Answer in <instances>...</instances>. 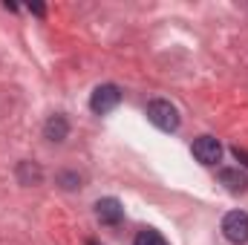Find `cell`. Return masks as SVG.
<instances>
[{
	"mask_svg": "<svg viewBox=\"0 0 248 245\" xmlns=\"http://www.w3.org/2000/svg\"><path fill=\"white\" fill-rule=\"evenodd\" d=\"M147 119H150V124H156V127L165 130V133H173V130L179 127V113H176V107H173L170 101H165V98H153V101L147 104Z\"/></svg>",
	"mask_w": 248,
	"mask_h": 245,
	"instance_id": "6da1fadb",
	"label": "cell"
},
{
	"mask_svg": "<svg viewBox=\"0 0 248 245\" xmlns=\"http://www.w3.org/2000/svg\"><path fill=\"white\" fill-rule=\"evenodd\" d=\"M119 104H122V90H119L116 84H101V87H95L93 95H90V110H93L95 116H107V113H113Z\"/></svg>",
	"mask_w": 248,
	"mask_h": 245,
	"instance_id": "7a4b0ae2",
	"label": "cell"
},
{
	"mask_svg": "<svg viewBox=\"0 0 248 245\" xmlns=\"http://www.w3.org/2000/svg\"><path fill=\"white\" fill-rule=\"evenodd\" d=\"M222 234L225 240L234 245H246L248 243V214L246 211H231L222 219Z\"/></svg>",
	"mask_w": 248,
	"mask_h": 245,
	"instance_id": "3957f363",
	"label": "cell"
},
{
	"mask_svg": "<svg viewBox=\"0 0 248 245\" xmlns=\"http://www.w3.org/2000/svg\"><path fill=\"white\" fill-rule=\"evenodd\" d=\"M190 150H193L196 162H202V165H217V162L222 159V144H219L214 136H199Z\"/></svg>",
	"mask_w": 248,
	"mask_h": 245,
	"instance_id": "277c9868",
	"label": "cell"
},
{
	"mask_svg": "<svg viewBox=\"0 0 248 245\" xmlns=\"http://www.w3.org/2000/svg\"><path fill=\"white\" fill-rule=\"evenodd\" d=\"M95 216H98L101 225H119V222L124 219L122 202H119L116 196H104V199H98V202H95Z\"/></svg>",
	"mask_w": 248,
	"mask_h": 245,
	"instance_id": "5b68a950",
	"label": "cell"
},
{
	"mask_svg": "<svg viewBox=\"0 0 248 245\" xmlns=\"http://www.w3.org/2000/svg\"><path fill=\"white\" fill-rule=\"evenodd\" d=\"M219 182L225 184L231 193H246L248 190V176L240 168H225V170H219Z\"/></svg>",
	"mask_w": 248,
	"mask_h": 245,
	"instance_id": "8992f818",
	"label": "cell"
},
{
	"mask_svg": "<svg viewBox=\"0 0 248 245\" xmlns=\"http://www.w3.org/2000/svg\"><path fill=\"white\" fill-rule=\"evenodd\" d=\"M44 136L49 141H63L69 136V122L66 116H49V122L44 124Z\"/></svg>",
	"mask_w": 248,
	"mask_h": 245,
	"instance_id": "52a82bcc",
	"label": "cell"
},
{
	"mask_svg": "<svg viewBox=\"0 0 248 245\" xmlns=\"http://www.w3.org/2000/svg\"><path fill=\"white\" fill-rule=\"evenodd\" d=\"M133 245H168V240H165L159 231H153V228H141V231L136 234Z\"/></svg>",
	"mask_w": 248,
	"mask_h": 245,
	"instance_id": "ba28073f",
	"label": "cell"
},
{
	"mask_svg": "<svg viewBox=\"0 0 248 245\" xmlns=\"http://www.w3.org/2000/svg\"><path fill=\"white\" fill-rule=\"evenodd\" d=\"M61 182H63V187H78V176H72V173H61Z\"/></svg>",
	"mask_w": 248,
	"mask_h": 245,
	"instance_id": "9c48e42d",
	"label": "cell"
},
{
	"mask_svg": "<svg viewBox=\"0 0 248 245\" xmlns=\"http://www.w3.org/2000/svg\"><path fill=\"white\" fill-rule=\"evenodd\" d=\"M234 156H237V159H243V162L248 165V153H246V150H240V147H234Z\"/></svg>",
	"mask_w": 248,
	"mask_h": 245,
	"instance_id": "30bf717a",
	"label": "cell"
}]
</instances>
